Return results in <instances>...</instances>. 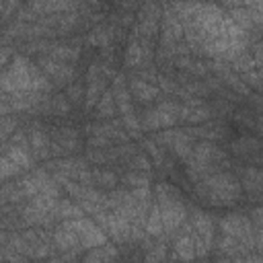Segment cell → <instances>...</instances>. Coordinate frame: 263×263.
<instances>
[{"label": "cell", "mask_w": 263, "mask_h": 263, "mask_svg": "<svg viewBox=\"0 0 263 263\" xmlns=\"http://www.w3.org/2000/svg\"><path fill=\"white\" fill-rule=\"evenodd\" d=\"M193 193L205 205L228 208V205H234L240 199L242 185H240V181L234 173L222 168V171H216V173L208 175L205 179L197 181L193 185Z\"/></svg>", "instance_id": "cell-1"}, {"label": "cell", "mask_w": 263, "mask_h": 263, "mask_svg": "<svg viewBox=\"0 0 263 263\" xmlns=\"http://www.w3.org/2000/svg\"><path fill=\"white\" fill-rule=\"evenodd\" d=\"M2 92H21V90H37L49 92L51 78L25 55H12V62L2 72Z\"/></svg>", "instance_id": "cell-2"}, {"label": "cell", "mask_w": 263, "mask_h": 263, "mask_svg": "<svg viewBox=\"0 0 263 263\" xmlns=\"http://www.w3.org/2000/svg\"><path fill=\"white\" fill-rule=\"evenodd\" d=\"M226 164H228L226 152L216 142L201 140V142H195L189 158L185 160V171H187V177L193 183H197L208 175L226 168Z\"/></svg>", "instance_id": "cell-3"}, {"label": "cell", "mask_w": 263, "mask_h": 263, "mask_svg": "<svg viewBox=\"0 0 263 263\" xmlns=\"http://www.w3.org/2000/svg\"><path fill=\"white\" fill-rule=\"evenodd\" d=\"M179 109L181 103L177 101H162L152 109H146L140 115V123L144 129L156 132V129H166L179 123Z\"/></svg>", "instance_id": "cell-4"}, {"label": "cell", "mask_w": 263, "mask_h": 263, "mask_svg": "<svg viewBox=\"0 0 263 263\" xmlns=\"http://www.w3.org/2000/svg\"><path fill=\"white\" fill-rule=\"evenodd\" d=\"M218 228H220L222 234L234 236L242 245V249L247 253L255 251V226H253L249 216H245V214H228V216L220 218Z\"/></svg>", "instance_id": "cell-5"}, {"label": "cell", "mask_w": 263, "mask_h": 263, "mask_svg": "<svg viewBox=\"0 0 263 263\" xmlns=\"http://www.w3.org/2000/svg\"><path fill=\"white\" fill-rule=\"evenodd\" d=\"M92 218L117 245H125L132 240V222L119 210H99L97 214H92Z\"/></svg>", "instance_id": "cell-6"}, {"label": "cell", "mask_w": 263, "mask_h": 263, "mask_svg": "<svg viewBox=\"0 0 263 263\" xmlns=\"http://www.w3.org/2000/svg\"><path fill=\"white\" fill-rule=\"evenodd\" d=\"M154 140L162 146V148H166V150H171L177 158H181L183 162L189 158V154H191V150H193V146H195V138L187 132V129H164V132H158L156 136H154Z\"/></svg>", "instance_id": "cell-7"}, {"label": "cell", "mask_w": 263, "mask_h": 263, "mask_svg": "<svg viewBox=\"0 0 263 263\" xmlns=\"http://www.w3.org/2000/svg\"><path fill=\"white\" fill-rule=\"evenodd\" d=\"M78 236H80V242H82V249L88 251V249H95L99 245H105L107 242V232L101 228V224L97 220H90V218H74V220H68Z\"/></svg>", "instance_id": "cell-8"}, {"label": "cell", "mask_w": 263, "mask_h": 263, "mask_svg": "<svg viewBox=\"0 0 263 263\" xmlns=\"http://www.w3.org/2000/svg\"><path fill=\"white\" fill-rule=\"evenodd\" d=\"M212 115H214L212 107H210L201 97L183 99L181 109H179V121H181V123H187V125L205 123V121L212 119Z\"/></svg>", "instance_id": "cell-9"}, {"label": "cell", "mask_w": 263, "mask_h": 263, "mask_svg": "<svg viewBox=\"0 0 263 263\" xmlns=\"http://www.w3.org/2000/svg\"><path fill=\"white\" fill-rule=\"evenodd\" d=\"M37 66L55 82V84H70L72 80H74V74H76V70H74V66L70 64V62H62V60H55V58H51V55H41L39 58V62H37Z\"/></svg>", "instance_id": "cell-10"}, {"label": "cell", "mask_w": 263, "mask_h": 263, "mask_svg": "<svg viewBox=\"0 0 263 263\" xmlns=\"http://www.w3.org/2000/svg\"><path fill=\"white\" fill-rule=\"evenodd\" d=\"M173 253L171 259H195V238H193V226L191 222H185L175 234H173Z\"/></svg>", "instance_id": "cell-11"}, {"label": "cell", "mask_w": 263, "mask_h": 263, "mask_svg": "<svg viewBox=\"0 0 263 263\" xmlns=\"http://www.w3.org/2000/svg\"><path fill=\"white\" fill-rule=\"evenodd\" d=\"M230 152L236 158H242L251 164L263 162V144L253 136H240L230 142Z\"/></svg>", "instance_id": "cell-12"}, {"label": "cell", "mask_w": 263, "mask_h": 263, "mask_svg": "<svg viewBox=\"0 0 263 263\" xmlns=\"http://www.w3.org/2000/svg\"><path fill=\"white\" fill-rule=\"evenodd\" d=\"M53 245H55V249H60L62 253H68V251L82 253V251H84L76 228H74L68 220H64L60 226H55V230H53Z\"/></svg>", "instance_id": "cell-13"}, {"label": "cell", "mask_w": 263, "mask_h": 263, "mask_svg": "<svg viewBox=\"0 0 263 263\" xmlns=\"http://www.w3.org/2000/svg\"><path fill=\"white\" fill-rule=\"evenodd\" d=\"M29 148L37 160H49L51 158V136L39 125L33 123L29 127Z\"/></svg>", "instance_id": "cell-14"}, {"label": "cell", "mask_w": 263, "mask_h": 263, "mask_svg": "<svg viewBox=\"0 0 263 263\" xmlns=\"http://www.w3.org/2000/svg\"><path fill=\"white\" fill-rule=\"evenodd\" d=\"M238 181L253 199H263V171L257 166H240Z\"/></svg>", "instance_id": "cell-15"}, {"label": "cell", "mask_w": 263, "mask_h": 263, "mask_svg": "<svg viewBox=\"0 0 263 263\" xmlns=\"http://www.w3.org/2000/svg\"><path fill=\"white\" fill-rule=\"evenodd\" d=\"M189 222H191L195 234H197V236L203 240V245L212 251V247H214V220H212V216H210L208 212H203V210H193Z\"/></svg>", "instance_id": "cell-16"}, {"label": "cell", "mask_w": 263, "mask_h": 263, "mask_svg": "<svg viewBox=\"0 0 263 263\" xmlns=\"http://www.w3.org/2000/svg\"><path fill=\"white\" fill-rule=\"evenodd\" d=\"M49 136H51V142H55L66 154L78 150V146H80V136H78V132H76L72 125H58V127H51V129H49Z\"/></svg>", "instance_id": "cell-17"}, {"label": "cell", "mask_w": 263, "mask_h": 263, "mask_svg": "<svg viewBox=\"0 0 263 263\" xmlns=\"http://www.w3.org/2000/svg\"><path fill=\"white\" fill-rule=\"evenodd\" d=\"M129 90H132V97H134L136 101L144 103V105L156 101V99L160 97V92H162L158 86H154L152 82H148V80H144V78H140V76H132V78H129Z\"/></svg>", "instance_id": "cell-18"}, {"label": "cell", "mask_w": 263, "mask_h": 263, "mask_svg": "<svg viewBox=\"0 0 263 263\" xmlns=\"http://www.w3.org/2000/svg\"><path fill=\"white\" fill-rule=\"evenodd\" d=\"M37 14H60V12H72L76 10V0H31L29 4Z\"/></svg>", "instance_id": "cell-19"}, {"label": "cell", "mask_w": 263, "mask_h": 263, "mask_svg": "<svg viewBox=\"0 0 263 263\" xmlns=\"http://www.w3.org/2000/svg\"><path fill=\"white\" fill-rule=\"evenodd\" d=\"M146 236L148 238H162L164 236V224H162V214H160V205L154 199L148 212V220H146Z\"/></svg>", "instance_id": "cell-20"}, {"label": "cell", "mask_w": 263, "mask_h": 263, "mask_svg": "<svg viewBox=\"0 0 263 263\" xmlns=\"http://www.w3.org/2000/svg\"><path fill=\"white\" fill-rule=\"evenodd\" d=\"M86 212L78 201L72 199H60L58 201V210H55V218L58 220H74V218H82Z\"/></svg>", "instance_id": "cell-21"}, {"label": "cell", "mask_w": 263, "mask_h": 263, "mask_svg": "<svg viewBox=\"0 0 263 263\" xmlns=\"http://www.w3.org/2000/svg\"><path fill=\"white\" fill-rule=\"evenodd\" d=\"M117 257H119L117 247L105 242V245H99V247H95V249H88V253H86L82 259H84V261H99V263H103V261H113V259H117Z\"/></svg>", "instance_id": "cell-22"}, {"label": "cell", "mask_w": 263, "mask_h": 263, "mask_svg": "<svg viewBox=\"0 0 263 263\" xmlns=\"http://www.w3.org/2000/svg\"><path fill=\"white\" fill-rule=\"evenodd\" d=\"M117 111H119V109H117V103H115L113 90H105V92H103V97L99 99L97 107H95L97 117H99V119H109V117H113Z\"/></svg>", "instance_id": "cell-23"}, {"label": "cell", "mask_w": 263, "mask_h": 263, "mask_svg": "<svg viewBox=\"0 0 263 263\" xmlns=\"http://www.w3.org/2000/svg\"><path fill=\"white\" fill-rule=\"evenodd\" d=\"M92 181H95V185H97L99 189H103V191H111V189L117 187V181H119V179H117V175H115L113 171L95 166V168H92Z\"/></svg>", "instance_id": "cell-24"}, {"label": "cell", "mask_w": 263, "mask_h": 263, "mask_svg": "<svg viewBox=\"0 0 263 263\" xmlns=\"http://www.w3.org/2000/svg\"><path fill=\"white\" fill-rule=\"evenodd\" d=\"M142 146H144V150L152 156V162H154L156 166H160V168L168 166V160H166V148H162L154 138L144 140V142H142Z\"/></svg>", "instance_id": "cell-25"}, {"label": "cell", "mask_w": 263, "mask_h": 263, "mask_svg": "<svg viewBox=\"0 0 263 263\" xmlns=\"http://www.w3.org/2000/svg\"><path fill=\"white\" fill-rule=\"evenodd\" d=\"M45 55H51V58H55V60H62V62H70V64H74V62L80 58V51H78L76 47H72V45L51 43V47H49V51H47Z\"/></svg>", "instance_id": "cell-26"}, {"label": "cell", "mask_w": 263, "mask_h": 263, "mask_svg": "<svg viewBox=\"0 0 263 263\" xmlns=\"http://www.w3.org/2000/svg\"><path fill=\"white\" fill-rule=\"evenodd\" d=\"M113 41V29L107 27V25H99L95 27L90 33H88V43L95 45V47H107L109 43Z\"/></svg>", "instance_id": "cell-27"}, {"label": "cell", "mask_w": 263, "mask_h": 263, "mask_svg": "<svg viewBox=\"0 0 263 263\" xmlns=\"http://www.w3.org/2000/svg\"><path fill=\"white\" fill-rule=\"evenodd\" d=\"M27 195H25V191H23V187H21V181L18 183H4V187H2V203H10V205H16V203H21L23 199H25Z\"/></svg>", "instance_id": "cell-28"}, {"label": "cell", "mask_w": 263, "mask_h": 263, "mask_svg": "<svg viewBox=\"0 0 263 263\" xmlns=\"http://www.w3.org/2000/svg\"><path fill=\"white\" fill-rule=\"evenodd\" d=\"M121 183L127 189H136V187H150V173L144 171H129L121 177Z\"/></svg>", "instance_id": "cell-29"}, {"label": "cell", "mask_w": 263, "mask_h": 263, "mask_svg": "<svg viewBox=\"0 0 263 263\" xmlns=\"http://www.w3.org/2000/svg\"><path fill=\"white\" fill-rule=\"evenodd\" d=\"M249 218L255 226V251L263 253V208H253Z\"/></svg>", "instance_id": "cell-30"}, {"label": "cell", "mask_w": 263, "mask_h": 263, "mask_svg": "<svg viewBox=\"0 0 263 263\" xmlns=\"http://www.w3.org/2000/svg\"><path fill=\"white\" fill-rule=\"evenodd\" d=\"M230 64H232V70H234V72H238V74H247V72H251V70H255V68H257L255 58H253L251 53H247V51H242L240 55H236Z\"/></svg>", "instance_id": "cell-31"}, {"label": "cell", "mask_w": 263, "mask_h": 263, "mask_svg": "<svg viewBox=\"0 0 263 263\" xmlns=\"http://www.w3.org/2000/svg\"><path fill=\"white\" fill-rule=\"evenodd\" d=\"M222 78H224V82H226L234 92H238V95H242V97H249V95H251V86L242 80V76H236L232 70H230L228 74H224Z\"/></svg>", "instance_id": "cell-32"}, {"label": "cell", "mask_w": 263, "mask_h": 263, "mask_svg": "<svg viewBox=\"0 0 263 263\" xmlns=\"http://www.w3.org/2000/svg\"><path fill=\"white\" fill-rule=\"evenodd\" d=\"M125 164L129 166V171H144V173H150L152 171V162H150V158L144 154V152H136L134 156H129L127 160H125Z\"/></svg>", "instance_id": "cell-33"}, {"label": "cell", "mask_w": 263, "mask_h": 263, "mask_svg": "<svg viewBox=\"0 0 263 263\" xmlns=\"http://www.w3.org/2000/svg\"><path fill=\"white\" fill-rule=\"evenodd\" d=\"M70 99L64 97V95H58V97H51L49 101V113L51 115H58V117H64L70 113Z\"/></svg>", "instance_id": "cell-34"}, {"label": "cell", "mask_w": 263, "mask_h": 263, "mask_svg": "<svg viewBox=\"0 0 263 263\" xmlns=\"http://www.w3.org/2000/svg\"><path fill=\"white\" fill-rule=\"evenodd\" d=\"M230 16L245 29V31H249V29H253L255 27V21H253V12L251 10H247V8H232L230 10Z\"/></svg>", "instance_id": "cell-35"}, {"label": "cell", "mask_w": 263, "mask_h": 263, "mask_svg": "<svg viewBox=\"0 0 263 263\" xmlns=\"http://www.w3.org/2000/svg\"><path fill=\"white\" fill-rule=\"evenodd\" d=\"M84 95H86V88H84L80 82H70V84L66 86V97H68L72 103H80V101L84 99Z\"/></svg>", "instance_id": "cell-36"}, {"label": "cell", "mask_w": 263, "mask_h": 263, "mask_svg": "<svg viewBox=\"0 0 263 263\" xmlns=\"http://www.w3.org/2000/svg\"><path fill=\"white\" fill-rule=\"evenodd\" d=\"M16 117H10V115H2V140L6 142L18 127H16Z\"/></svg>", "instance_id": "cell-37"}, {"label": "cell", "mask_w": 263, "mask_h": 263, "mask_svg": "<svg viewBox=\"0 0 263 263\" xmlns=\"http://www.w3.org/2000/svg\"><path fill=\"white\" fill-rule=\"evenodd\" d=\"M166 257H171V255H166V247L162 242L152 245L150 251H146V259L148 261H160V259H166Z\"/></svg>", "instance_id": "cell-38"}, {"label": "cell", "mask_w": 263, "mask_h": 263, "mask_svg": "<svg viewBox=\"0 0 263 263\" xmlns=\"http://www.w3.org/2000/svg\"><path fill=\"white\" fill-rule=\"evenodd\" d=\"M10 53H12L10 47H4V49H2V66H4V68L8 66V58H10Z\"/></svg>", "instance_id": "cell-39"}, {"label": "cell", "mask_w": 263, "mask_h": 263, "mask_svg": "<svg viewBox=\"0 0 263 263\" xmlns=\"http://www.w3.org/2000/svg\"><path fill=\"white\" fill-rule=\"evenodd\" d=\"M259 136L263 138V119L261 117H259Z\"/></svg>", "instance_id": "cell-40"}]
</instances>
